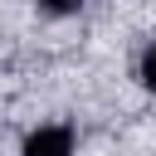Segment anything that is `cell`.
<instances>
[{"label": "cell", "mask_w": 156, "mask_h": 156, "mask_svg": "<svg viewBox=\"0 0 156 156\" xmlns=\"http://www.w3.org/2000/svg\"><path fill=\"white\" fill-rule=\"evenodd\" d=\"M20 156H73V127H63V122L34 127L20 146Z\"/></svg>", "instance_id": "1"}, {"label": "cell", "mask_w": 156, "mask_h": 156, "mask_svg": "<svg viewBox=\"0 0 156 156\" xmlns=\"http://www.w3.org/2000/svg\"><path fill=\"white\" fill-rule=\"evenodd\" d=\"M136 78H141V88L146 93H156V39L141 49V63H136Z\"/></svg>", "instance_id": "2"}, {"label": "cell", "mask_w": 156, "mask_h": 156, "mask_svg": "<svg viewBox=\"0 0 156 156\" xmlns=\"http://www.w3.org/2000/svg\"><path fill=\"white\" fill-rule=\"evenodd\" d=\"M39 10H44V15H78L83 0H39Z\"/></svg>", "instance_id": "3"}]
</instances>
